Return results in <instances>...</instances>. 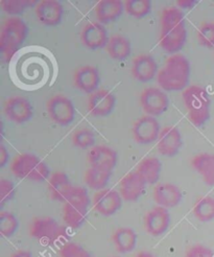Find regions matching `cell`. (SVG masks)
Wrapping results in <instances>:
<instances>
[{
  "label": "cell",
  "instance_id": "6da1fadb",
  "mask_svg": "<svg viewBox=\"0 0 214 257\" xmlns=\"http://www.w3.org/2000/svg\"><path fill=\"white\" fill-rule=\"evenodd\" d=\"M187 30L184 12L175 7L163 10L161 15L160 46L166 54L177 55L185 46Z\"/></svg>",
  "mask_w": 214,
  "mask_h": 257
},
{
  "label": "cell",
  "instance_id": "7a4b0ae2",
  "mask_svg": "<svg viewBox=\"0 0 214 257\" xmlns=\"http://www.w3.org/2000/svg\"><path fill=\"white\" fill-rule=\"evenodd\" d=\"M190 76V63L183 55L169 57L158 75L157 81L165 91H180L187 88Z\"/></svg>",
  "mask_w": 214,
  "mask_h": 257
},
{
  "label": "cell",
  "instance_id": "3957f363",
  "mask_svg": "<svg viewBox=\"0 0 214 257\" xmlns=\"http://www.w3.org/2000/svg\"><path fill=\"white\" fill-rule=\"evenodd\" d=\"M29 35V27L21 18L10 17L3 24L0 33V54L4 61L10 60L23 44Z\"/></svg>",
  "mask_w": 214,
  "mask_h": 257
},
{
  "label": "cell",
  "instance_id": "277c9868",
  "mask_svg": "<svg viewBox=\"0 0 214 257\" xmlns=\"http://www.w3.org/2000/svg\"><path fill=\"white\" fill-rule=\"evenodd\" d=\"M182 97L190 121L195 126L204 125L211 115V99L207 90L197 85H191L184 90Z\"/></svg>",
  "mask_w": 214,
  "mask_h": 257
},
{
  "label": "cell",
  "instance_id": "5b68a950",
  "mask_svg": "<svg viewBox=\"0 0 214 257\" xmlns=\"http://www.w3.org/2000/svg\"><path fill=\"white\" fill-rule=\"evenodd\" d=\"M89 205L90 198L87 189L82 186H74L63 208L65 224L72 229L82 227L87 221Z\"/></svg>",
  "mask_w": 214,
  "mask_h": 257
},
{
  "label": "cell",
  "instance_id": "8992f818",
  "mask_svg": "<svg viewBox=\"0 0 214 257\" xmlns=\"http://www.w3.org/2000/svg\"><path fill=\"white\" fill-rule=\"evenodd\" d=\"M11 171L19 179H27L35 182L45 181L52 176L47 164L31 153L21 154L13 160Z\"/></svg>",
  "mask_w": 214,
  "mask_h": 257
},
{
  "label": "cell",
  "instance_id": "52a82bcc",
  "mask_svg": "<svg viewBox=\"0 0 214 257\" xmlns=\"http://www.w3.org/2000/svg\"><path fill=\"white\" fill-rule=\"evenodd\" d=\"M31 236L45 245H56L68 238L66 227L60 225L54 217H36L30 227Z\"/></svg>",
  "mask_w": 214,
  "mask_h": 257
},
{
  "label": "cell",
  "instance_id": "ba28073f",
  "mask_svg": "<svg viewBox=\"0 0 214 257\" xmlns=\"http://www.w3.org/2000/svg\"><path fill=\"white\" fill-rule=\"evenodd\" d=\"M47 112L53 121L60 125H68L75 118V107L71 99L64 95H55L47 102Z\"/></svg>",
  "mask_w": 214,
  "mask_h": 257
},
{
  "label": "cell",
  "instance_id": "9c48e42d",
  "mask_svg": "<svg viewBox=\"0 0 214 257\" xmlns=\"http://www.w3.org/2000/svg\"><path fill=\"white\" fill-rule=\"evenodd\" d=\"M140 105L149 116H160L168 109V96L158 88H146L140 95Z\"/></svg>",
  "mask_w": 214,
  "mask_h": 257
},
{
  "label": "cell",
  "instance_id": "30bf717a",
  "mask_svg": "<svg viewBox=\"0 0 214 257\" xmlns=\"http://www.w3.org/2000/svg\"><path fill=\"white\" fill-rule=\"evenodd\" d=\"M132 132L136 143L139 145L153 144L160 136V123L154 116L145 115L136 120Z\"/></svg>",
  "mask_w": 214,
  "mask_h": 257
},
{
  "label": "cell",
  "instance_id": "8fae6325",
  "mask_svg": "<svg viewBox=\"0 0 214 257\" xmlns=\"http://www.w3.org/2000/svg\"><path fill=\"white\" fill-rule=\"evenodd\" d=\"M122 197L120 192L106 188L97 191L93 197V207L94 209L104 216H110L115 214L122 205Z\"/></svg>",
  "mask_w": 214,
  "mask_h": 257
},
{
  "label": "cell",
  "instance_id": "7c38bea8",
  "mask_svg": "<svg viewBox=\"0 0 214 257\" xmlns=\"http://www.w3.org/2000/svg\"><path fill=\"white\" fill-rule=\"evenodd\" d=\"M6 116L16 123H24L34 116V108L30 100L22 96H14L5 105Z\"/></svg>",
  "mask_w": 214,
  "mask_h": 257
},
{
  "label": "cell",
  "instance_id": "4fadbf2b",
  "mask_svg": "<svg viewBox=\"0 0 214 257\" xmlns=\"http://www.w3.org/2000/svg\"><path fill=\"white\" fill-rule=\"evenodd\" d=\"M116 105V96L109 90H97L88 101V109L93 116L105 117L112 113Z\"/></svg>",
  "mask_w": 214,
  "mask_h": 257
},
{
  "label": "cell",
  "instance_id": "5bb4252c",
  "mask_svg": "<svg viewBox=\"0 0 214 257\" xmlns=\"http://www.w3.org/2000/svg\"><path fill=\"white\" fill-rule=\"evenodd\" d=\"M183 146L182 135L178 127L165 126L162 128L158 138V151L163 156L173 157L177 155Z\"/></svg>",
  "mask_w": 214,
  "mask_h": 257
},
{
  "label": "cell",
  "instance_id": "9a60e30c",
  "mask_svg": "<svg viewBox=\"0 0 214 257\" xmlns=\"http://www.w3.org/2000/svg\"><path fill=\"white\" fill-rule=\"evenodd\" d=\"M118 155L115 150L106 146H95L88 153V161L91 168L112 172L117 164Z\"/></svg>",
  "mask_w": 214,
  "mask_h": 257
},
{
  "label": "cell",
  "instance_id": "2e32d148",
  "mask_svg": "<svg viewBox=\"0 0 214 257\" xmlns=\"http://www.w3.org/2000/svg\"><path fill=\"white\" fill-rule=\"evenodd\" d=\"M64 8L56 0H44L36 6V15L45 27L54 28L62 22Z\"/></svg>",
  "mask_w": 214,
  "mask_h": 257
},
{
  "label": "cell",
  "instance_id": "e0dca14e",
  "mask_svg": "<svg viewBox=\"0 0 214 257\" xmlns=\"http://www.w3.org/2000/svg\"><path fill=\"white\" fill-rule=\"evenodd\" d=\"M170 214L168 209L157 206L149 210L144 217V226L147 233L153 236H160L169 228Z\"/></svg>",
  "mask_w": 214,
  "mask_h": 257
},
{
  "label": "cell",
  "instance_id": "ac0fdd59",
  "mask_svg": "<svg viewBox=\"0 0 214 257\" xmlns=\"http://www.w3.org/2000/svg\"><path fill=\"white\" fill-rule=\"evenodd\" d=\"M110 38L106 28L99 22H90L85 25L81 34V41L87 48L95 50L107 46Z\"/></svg>",
  "mask_w": 214,
  "mask_h": 257
},
{
  "label": "cell",
  "instance_id": "d6986e66",
  "mask_svg": "<svg viewBox=\"0 0 214 257\" xmlns=\"http://www.w3.org/2000/svg\"><path fill=\"white\" fill-rule=\"evenodd\" d=\"M146 183L137 171L125 175L120 181V195L125 202H136L144 194Z\"/></svg>",
  "mask_w": 214,
  "mask_h": 257
},
{
  "label": "cell",
  "instance_id": "ffe728a7",
  "mask_svg": "<svg viewBox=\"0 0 214 257\" xmlns=\"http://www.w3.org/2000/svg\"><path fill=\"white\" fill-rule=\"evenodd\" d=\"M74 84L81 91L91 95L100 84L99 70L91 65L80 67L74 73Z\"/></svg>",
  "mask_w": 214,
  "mask_h": 257
},
{
  "label": "cell",
  "instance_id": "44dd1931",
  "mask_svg": "<svg viewBox=\"0 0 214 257\" xmlns=\"http://www.w3.org/2000/svg\"><path fill=\"white\" fill-rule=\"evenodd\" d=\"M153 197L158 206L168 209L178 206L183 199V194L174 184L160 183L155 187Z\"/></svg>",
  "mask_w": 214,
  "mask_h": 257
},
{
  "label": "cell",
  "instance_id": "7402d4cb",
  "mask_svg": "<svg viewBox=\"0 0 214 257\" xmlns=\"http://www.w3.org/2000/svg\"><path fill=\"white\" fill-rule=\"evenodd\" d=\"M70 180L64 172H56L49 178L48 190L54 201L65 203L73 189Z\"/></svg>",
  "mask_w": 214,
  "mask_h": 257
},
{
  "label": "cell",
  "instance_id": "603a6c76",
  "mask_svg": "<svg viewBox=\"0 0 214 257\" xmlns=\"http://www.w3.org/2000/svg\"><path fill=\"white\" fill-rule=\"evenodd\" d=\"M158 73V65L156 60L148 55L137 57L132 65V74L134 78L142 83L153 80Z\"/></svg>",
  "mask_w": 214,
  "mask_h": 257
},
{
  "label": "cell",
  "instance_id": "cb8c5ba5",
  "mask_svg": "<svg viewBox=\"0 0 214 257\" xmlns=\"http://www.w3.org/2000/svg\"><path fill=\"white\" fill-rule=\"evenodd\" d=\"M124 11V4L120 0H103L95 7L96 18L102 24L117 20Z\"/></svg>",
  "mask_w": 214,
  "mask_h": 257
},
{
  "label": "cell",
  "instance_id": "d4e9b609",
  "mask_svg": "<svg viewBox=\"0 0 214 257\" xmlns=\"http://www.w3.org/2000/svg\"><path fill=\"white\" fill-rule=\"evenodd\" d=\"M107 51L111 59L115 61H124L132 53L131 41L121 35L112 36L107 44Z\"/></svg>",
  "mask_w": 214,
  "mask_h": 257
},
{
  "label": "cell",
  "instance_id": "484cf974",
  "mask_svg": "<svg viewBox=\"0 0 214 257\" xmlns=\"http://www.w3.org/2000/svg\"><path fill=\"white\" fill-rule=\"evenodd\" d=\"M115 249L122 254L132 252L137 243V234L130 227L118 228L112 236Z\"/></svg>",
  "mask_w": 214,
  "mask_h": 257
},
{
  "label": "cell",
  "instance_id": "4316f807",
  "mask_svg": "<svg viewBox=\"0 0 214 257\" xmlns=\"http://www.w3.org/2000/svg\"><path fill=\"white\" fill-rule=\"evenodd\" d=\"M191 163L193 169L203 177L204 182L209 186H214V154H199Z\"/></svg>",
  "mask_w": 214,
  "mask_h": 257
},
{
  "label": "cell",
  "instance_id": "83f0119b",
  "mask_svg": "<svg viewBox=\"0 0 214 257\" xmlns=\"http://www.w3.org/2000/svg\"><path fill=\"white\" fill-rule=\"evenodd\" d=\"M162 164L156 157H146L139 163L137 172L142 177L146 185H154L159 181Z\"/></svg>",
  "mask_w": 214,
  "mask_h": 257
},
{
  "label": "cell",
  "instance_id": "f1b7e54d",
  "mask_svg": "<svg viewBox=\"0 0 214 257\" xmlns=\"http://www.w3.org/2000/svg\"><path fill=\"white\" fill-rule=\"evenodd\" d=\"M112 172L98 170L95 168L88 169L85 174V182L91 189L103 190L106 189L110 182Z\"/></svg>",
  "mask_w": 214,
  "mask_h": 257
},
{
  "label": "cell",
  "instance_id": "f546056e",
  "mask_svg": "<svg viewBox=\"0 0 214 257\" xmlns=\"http://www.w3.org/2000/svg\"><path fill=\"white\" fill-rule=\"evenodd\" d=\"M193 214L198 221L204 223L214 220V198L199 199L193 207Z\"/></svg>",
  "mask_w": 214,
  "mask_h": 257
},
{
  "label": "cell",
  "instance_id": "4dcf8cb0",
  "mask_svg": "<svg viewBox=\"0 0 214 257\" xmlns=\"http://www.w3.org/2000/svg\"><path fill=\"white\" fill-rule=\"evenodd\" d=\"M124 10L130 16L141 19L152 12V3L149 0H128L124 3Z\"/></svg>",
  "mask_w": 214,
  "mask_h": 257
},
{
  "label": "cell",
  "instance_id": "1f68e13d",
  "mask_svg": "<svg viewBox=\"0 0 214 257\" xmlns=\"http://www.w3.org/2000/svg\"><path fill=\"white\" fill-rule=\"evenodd\" d=\"M38 5L37 2L33 0H4L0 3V7L4 10L5 13L11 15L12 17H17L18 15L22 14L23 12Z\"/></svg>",
  "mask_w": 214,
  "mask_h": 257
},
{
  "label": "cell",
  "instance_id": "d6a6232c",
  "mask_svg": "<svg viewBox=\"0 0 214 257\" xmlns=\"http://www.w3.org/2000/svg\"><path fill=\"white\" fill-rule=\"evenodd\" d=\"M19 227L18 218L10 211H2L0 213V233L5 237H11L15 234Z\"/></svg>",
  "mask_w": 214,
  "mask_h": 257
},
{
  "label": "cell",
  "instance_id": "836d02e7",
  "mask_svg": "<svg viewBox=\"0 0 214 257\" xmlns=\"http://www.w3.org/2000/svg\"><path fill=\"white\" fill-rule=\"evenodd\" d=\"M73 145L80 149L93 148L95 144V135L89 128H81L73 134Z\"/></svg>",
  "mask_w": 214,
  "mask_h": 257
},
{
  "label": "cell",
  "instance_id": "e575fe53",
  "mask_svg": "<svg viewBox=\"0 0 214 257\" xmlns=\"http://www.w3.org/2000/svg\"><path fill=\"white\" fill-rule=\"evenodd\" d=\"M197 40L199 45L207 48L214 47V22H206L198 29Z\"/></svg>",
  "mask_w": 214,
  "mask_h": 257
},
{
  "label": "cell",
  "instance_id": "d590c367",
  "mask_svg": "<svg viewBox=\"0 0 214 257\" xmlns=\"http://www.w3.org/2000/svg\"><path fill=\"white\" fill-rule=\"evenodd\" d=\"M61 257H94L89 251L77 242H65L60 251Z\"/></svg>",
  "mask_w": 214,
  "mask_h": 257
},
{
  "label": "cell",
  "instance_id": "8d00e7d4",
  "mask_svg": "<svg viewBox=\"0 0 214 257\" xmlns=\"http://www.w3.org/2000/svg\"><path fill=\"white\" fill-rule=\"evenodd\" d=\"M15 195L16 188L14 183L7 179L0 180V205L2 207L5 206L6 203L14 199Z\"/></svg>",
  "mask_w": 214,
  "mask_h": 257
},
{
  "label": "cell",
  "instance_id": "74e56055",
  "mask_svg": "<svg viewBox=\"0 0 214 257\" xmlns=\"http://www.w3.org/2000/svg\"><path fill=\"white\" fill-rule=\"evenodd\" d=\"M185 257H213V252L204 245H195L187 251Z\"/></svg>",
  "mask_w": 214,
  "mask_h": 257
},
{
  "label": "cell",
  "instance_id": "f35d334b",
  "mask_svg": "<svg viewBox=\"0 0 214 257\" xmlns=\"http://www.w3.org/2000/svg\"><path fill=\"white\" fill-rule=\"evenodd\" d=\"M10 158V154L4 145H0V168H5Z\"/></svg>",
  "mask_w": 214,
  "mask_h": 257
},
{
  "label": "cell",
  "instance_id": "ab89813d",
  "mask_svg": "<svg viewBox=\"0 0 214 257\" xmlns=\"http://www.w3.org/2000/svg\"><path fill=\"white\" fill-rule=\"evenodd\" d=\"M197 5L196 0H179L177 6L181 10H191Z\"/></svg>",
  "mask_w": 214,
  "mask_h": 257
},
{
  "label": "cell",
  "instance_id": "60d3db41",
  "mask_svg": "<svg viewBox=\"0 0 214 257\" xmlns=\"http://www.w3.org/2000/svg\"><path fill=\"white\" fill-rule=\"evenodd\" d=\"M10 257H34L33 254L30 251H25V250H19L13 253Z\"/></svg>",
  "mask_w": 214,
  "mask_h": 257
},
{
  "label": "cell",
  "instance_id": "b9f144b4",
  "mask_svg": "<svg viewBox=\"0 0 214 257\" xmlns=\"http://www.w3.org/2000/svg\"><path fill=\"white\" fill-rule=\"evenodd\" d=\"M136 257H156L154 254H152L150 252H140V253H138L137 254V256Z\"/></svg>",
  "mask_w": 214,
  "mask_h": 257
},
{
  "label": "cell",
  "instance_id": "7bdbcfd3",
  "mask_svg": "<svg viewBox=\"0 0 214 257\" xmlns=\"http://www.w3.org/2000/svg\"><path fill=\"white\" fill-rule=\"evenodd\" d=\"M112 257H119V256H112Z\"/></svg>",
  "mask_w": 214,
  "mask_h": 257
}]
</instances>
